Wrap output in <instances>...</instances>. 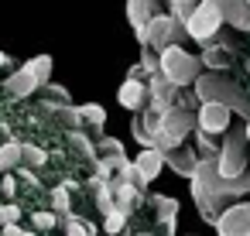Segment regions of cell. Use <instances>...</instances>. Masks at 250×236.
Wrapping results in <instances>:
<instances>
[{
	"label": "cell",
	"mask_w": 250,
	"mask_h": 236,
	"mask_svg": "<svg viewBox=\"0 0 250 236\" xmlns=\"http://www.w3.org/2000/svg\"><path fill=\"white\" fill-rule=\"evenodd\" d=\"M247 144H250V137H247V123H243L240 130H226V134H223L219 157H216L219 175H226V178H240V175H247Z\"/></svg>",
	"instance_id": "obj_4"
},
{
	"label": "cell",
	"mask_w": 250,
	"mask_h": 236,
	"mask_svg": "<svg viewBox=\"0 0 250 236\" xmlns=\"http://www.w3.org/2000/svg\"><path fill=\"white\" fill-rule=\"evenodd\" d=\"M21 175H24V181H28V185H38V178H35V171H28V164L21 168Z\"/></svg>",
	"instance_id": "obj_34"
},
{
	"label": "cell",
	"mask_w": 250,
	"mask_h": 236,
	"mask_svg": "<svg viewBox=\"0 0 250 236\" xmlns=\"http://www.w3.org/2000/svg\"><path fill=\"white\" fill-rule=\"evenodd\" d=\"M48 161V154L42 151V147H35V144H24V164H31V168H42Z\"/></svg>",
	"instance_id": "obj_26"
},
{
	"label": "cell",
	"mask_w": 250,
	"mask_h": 236,
	"mask_svg": "<svg viewBox=\"0 0 250 236\" xmlns=\"http://www.w3.org/2000/svg\"><path fill=\"white\" fill-rule=\"evenodd\" d=\"M165 164H168L175 175L192 178V171H195V164H199V151H195V147H171V151H165Z\"/></svg>",
	"instance_id": "obj_11"
},
{
	"label": "cell",
	"mask_w": 250,
	"mask_h": 236,
	"mask_svg": "<svg viewBox=\"0 0 250 236\" xmlns=\"http://www.w3.org/2000/svg\"><path fill=\"white\" fill-rule=\"evenodd\" d=\"M45 89H48V93H52L55 99H62V103H69V89H65V86H59V82H48Z\"/></svg>",
	"instance_id": "obj_31"
},
{
	"label": "cell",
	"mask_w": 250,
	"mask_h": 236,
	"mask_svg": "<svg viewBox=\"0 0 250 236\" xmlns=\"http://www.w3.org/2000/svg\"><path fill=\"white\" fill-rule=\"evenodd\" d=\"M65 226H69V236H89V233H93V226H89V222H79L72 212L65 216Z\"/></svg>",
	"instance_id": "obj_27"
},
{
	"label": "cell",
	"mask_w": 250,
	"mask_h": 236,
	"mask_svg": "<svg viewBox=\"0 0 250 236\" xmlns=\"http://www.w3.org/2000/svg\"><path fill=\"white\" fill-rule=\"evenodd\" d=\"M7 62H11V59H7V52H0V69H4Z\"/></svg>",
	"instance_id": "obj_35"
},
{
	"label": "cell",
	"mask_w": 250,
	"mask_h": 236,
	"mask_svg": "<svg viewBox=\"0 0 250 236\" xmlns=\"http://www.w3.org/2000/svg\"><path fill=\"white\" fill-rule=\"evenodd\" d=\"M147 120H151V130H154V137H158V147L161 151H171V147H182V140H185V134L192 130V127H199V120L192 117V110L188 106H182V103H175L168 113H151L147 110Z\"/></svg>",
	"instance_id": "obj_2"
},
{
	"label": "cell",
	"mask_w": 250,
	"mask_h": 236,
	"mask_svg": "<svg viewBox=\"0 0 250 236\" xmlns=\"http://www.w3.org/2000/svg\"><path fill=\"white\" fill-rule=\"evenodd\" d=\"M69 140H72V144L83 151V157H89V161H96V157H100V147H96V144H93L86 134H79V130H69Z\"/></svg>",
	"instance_id": "obj_22"
},
{
	"label": "cell",
	"mask_w": 250,
	"mask_h": 236,
	"mask_svg": "<svg viewBox=\"0 0 250 236\" xmlns=\"http://www.w3.org/2000/svg\"><path fill=\"white\" fill-rule=\"evenodd\" d=\"M219 11L229 28L250 35V0H219Z\"/></svg>",
	"instance_id": "obj_13"
},
{
	"label": "cell",
	"mask_w": 250,
	"mask_h": 236,
	"mask_svg": "<svg viewBox=\"0 0 250 236\" xmlns=\"http://www.w3.org/2000/svg\"><path fill=\"white\" fill-rule=\"evenodd\" d=\"M83 120H89V123L100 130V127L106 123V110H103L100 103H83Z\"/></svg>",
	"instance_id": "obj_25"
},
{
	"label": "cell",
	"mask_w": 250,
	"mask_h": 236,
	"mask_svg": "<svg viewBox=\"0 0 250 236\" xmlns=\"http://www.w3.org/2000/svg\"><path fill=\"white\" fill-rule=\"evenodd\" d=\"M0 233H4V236H24V233L18 229V222H7V226H0Z\"/></svg>",
	"instance_id": "obj_33"
},
{
	"label": "cell",
	"mask_w": 250,
	"mask_h": 236,
	"mask_svg": "<svg viewBox=\"0 0 250 236\" xmlns=\"http://www.w3.org/2000/svg\"><path fill=\"white\" fill-rule=\"evenodd\" d=\"M130 137L141 144V147H158V137L151 130V120H147V110H137L134 120H130Z\"/></svg>",
	"instance_id": "obj_15"
},
{
	"label": "cell",
	"mask_w": 250,
	"mask_h": 236,
	"mask_svg": "<svg viewBox=\"0 0 250 236\" xmlns=\"http://www.w3.org/2000/svg\"><path fill=\"white\" fill-rule=\"evenodd\" d=\"M195 96H199V103H226L233 113H240L243 120H250V99H247V93L236 82H229L226 76H219V72H202L195 79Z\"/></svg>",
	"instance_id": "obj_1"
},
{
	"label": "cell",
	"mask_w": 250,
	"mask_h": 236,
	"mask_svg": "<svg viewBox=\"0 0 250 236\" xmlns=\"http://www.w3.org/2000/svg\"><path fill=\"white\" fill-rule=\"evenodd\" d=\"M185 38H188V28L175 14H154L151 24H147V45L158 48V52H165L168 45H178Z\"/></svg>",
	"instance_id": "obj_6"
},
{
	"label": "cell",
	"mask_w": 250,
	"mask_h": 236,
	"mask_svg": "<svg viewBox=\"0 0 250 236\" xmlns=\"http://www.w3.org/2000/svg\"><path fill=\"white\" fill-rule=\"evenodd\" d=\"M31 69H35V76H38V82H42V89L52 82V55H38V59H31Z\"/></svg>",
	"instance_id": "obj_24"
},
{
	"label": "cell",
	"mask_w": 250,
	"mask_h": 236,
	"mask_svg": "<svg viewBox=\"0 0 250 236\" xmlns=\"http://www.w3.org/2000/svg\"><path fill=\"white\" fill-rule=\"evenodd\" d=\"M134 164H137V171H141V181L151 185V181L161 175V168H165V151H161V147H144V151L134 157Z\"/></svg>",
	"instance_id": "obj_12"
},
{
	"label": "cell",
	"mask_w": 250,
	"mask_h": 236,
	"mask_svg": "<svg viewBox=\"0 0 250 236\" xmlns=\"http://www.w3.org/2000/svg\"><path fill=\"white\" fill-rule=\"evenodd\" d=\"M247 181H250V171H247Z\"/></svg>",
	"instance_id": "obj_37"
},
{
	"label": "cell",
	"mask_w": 250,
	"mask_h": 236,
	"mask_svg": "<svg viewBox=\"0 0 250 236\" xmlns=\"http://www.w3.org/2000/svg\"><path fill=\"white\" fill-rule=\"evenodd\" d=\"M206 52H202V65L206 69H212V72H223L226 69V55L219 52V45H202Z\"/></svg>",
	"instance_id": "obj_20"
},
{
	"label": "cell",
	"mask_w": 250,
	"mask_h": 236,
	"mask_svg": "<svg viewBox=\"0 0 250 236\" xmlns=\"http://www.w3.org/2000/svg\"><path fill=\"white\" fill-rule=\"evenodd\" d=\"M113 185V198H117V209H124L127 216H130V209L141 202V195H137V188L141 185H134V181H124V178H113L110 181Z\"/></svg>",
	"instance_id": "obj_16"
},
{
	"label": "cell",
	"mask_w": 250,
	"mask_h": 236,
	"mask_svg": "<svg viewBox=\"0 0 250 236\" xmlns=\"http://www.w3.org/2000/svg\"><path fill=\"white\" fill-rule=\"evenodd\" d=\"M0 192H4V195H7V198H11V195H14V192H18V181H14V178H11V175H4V178H0Z\"/></svg>",
	"instance_id": "obj_32"
},
{
	"label": "cell",
	"mask_w": 250,
	"mask_h": 236,
	"mask_svg": "<svg viewBox=\"0 0 250 236\" xmlns=\"http://www.w3.org/2000/svg\"><path fill=\"white\" fill-rule=\"evenodd\" d=\"M223 24H226V18H223V11H219V0H199V7H195L192 18L185 21L188 38L199 41V45H212Z\"/></svg>",
	"instance_id": "obj_5"
},
{
	"label": "cell",
	"mask_w": 250,
	"mask_h": 236,
	"mask_svg": "<svg viewBox=\"0 0 250 236\" xmlns=\"http://www.w3.org/2000/svg\"><path fill=\"white\" fill-rule=\"evenodd\" d=\"M117 99H120L124 110L137 113V110H147V103H151V89H147L144 79H127V82L117 89Z\"/></svg>",
	"instance_id": "obj_9"
},
{
	"label": "cell",
	"mask_w": 250,
	"mask_h": 236,
	"mask_svg": "<svg viewBox=\"0 0 250 236\" xmlns=\"http://www.w3.org/2000/svg\"><path fill=\"white\" fill-rule=\"evenodd\" d=\"M0 226H4V222H0Z\"/></svg>",
	"instance_id": "obj_38"
},
{
	"label": "cell",
	"mask_w": 250,
	"mask_h": 236,
	"mask_svg": "<svg viewBox=\"0 0 250 236\" xmlns=\"http://www.w3.org/2000/svg\"><path fill=\"white\" fill-rule=\"evenodd\" d=\"M124 222H127V212H124V209H117V205H113V209H110V212L103 216V229H106L110 236L124 233Z\"/></svg>",
	"instance_id": "obj_23"
},
{
	"label": "cell",
	"mask_w": 250,
	"mask_h": 236,
	"mask_svg": "<svg viewBox=\"0 0 250 236\" xmlns=\"http://www.w3.org/2000/svg\"><path fill=\"white\" fill-rule=\"evenodd\" d=\"M154 14H161L158 11V0H127V21H130L134 31L147 28Z\"/></svg>",
	"instance_id": "obj_14"
},
{
	"label": "cell",
	"mask_w": 250,
	"mask_h": 236,
	"mask_svg": "<svg viewBox=\"0 0 250 236\" xmlns=\"http://www.w3.org/2000/svg\"><path fill=\"white\" fill-rule=\"evenodd\" d=\"M195 134V151H199V157H209V161H216L219 157V147H216V140H212V134H206V130H192Z\"/></svg>",
	"instance_id": "obj_19"
},
{
	"label": "cell",
	"mask_w": 250,
	"mask_h": 236,
	"mask_svg": "<svg viewBox=\"0 0 250 236\" xmlns=\"http://www.w3.org/2000/svg\"><path fill=\"white\" fill-rule=\"evenodd\" d=\"M21 161H24V144H18V140L0 144V175L11 171V168H14V164H21Z\"/></svg>",
	"instance_id": "obj_18"
},
{
	"label": "cell",
	"mask_w": 250,
	"mask_h": 236,
	"mask_svg": "<svg viewBox=\"0 0 250 236\" xmlns=\"http://www.w3.org/2000/svg\"><path fill=\"white\" fill-rule=\"evenodd\" d=\"M247 137H250V120H247Z\"/></svg>",
	"instance_id": "obj_36"
},
{
	"label": "cell",
	"mask_w": 250,
	"mask_h": 236,
	"mask_svg": "<svg viewBox=\"0 0 250 236\" xmlns=\"http://www.w3.org/2000/svg\"><path fill=\"white\" fill-rule=\"evenodd\" d=\"M229 117H233V110L226 103H199V113H195L199 130H206L212 137H219V134L229 130Z\"/></svg>",
	"instance_id": "obj_8"
},
{
	"label": "cell",
	"mask_w": 250,
	"mask_h": 236,
	"mask_svg": "<svg viewBox=\"0 0 250 236\" xmlns=\"http://www.w3.org/2000/svg\"><path fill=\"white\" fill-rule=\"evenodd\" d=\"M161 72L182 89V86H195V79L202 76V59H195L192 52H185L182 45H168L161 52Z\"/></svg>",
	"instance_id": "obj_3"
},
{
	"label": "cell",
	"mask_w": 250,
	"mask_h": 236,
	"mask_svg": "<svg viewBox=\"0 0 250 236\" xmlns=\"http://www.w3.org/2000/svg\"><path fill=\"white\" fill-rule=\"evenodd\" d=\"M96 147H100L103 154H124V144H120L117 137H100V140H96Z\"/></svg>",
	"instance_id": "obj_28"
},
{
	"label": "cell",
	"mask_w": 250,
	"mask_h": 236,
	"mask_svg": "<svg viewBox=\"0 0 250 236\" xmlns=\"http://www.w3.org/2000/svg\"><path fill=\"white\" fill-rule=\"evenodd\" d=\"M4 89L11 93V96H31L35 89H42V82H38V76H35V69H31V62H24L14 76H7V82H4Z\"/></svg>",
	"instance_id": "obj_10"
},
{
	"label": "cell",
	"mask_w": 250,
	"mask_h": 236,
	"mask_svg": "<svg viewBox=\"0 0 250 236\" xmlns=\"http://www.w3.org/2000/svg\"><path fill=\"white\" fill-rule=\"evenodd\" d=\"M52 205H55V212H59V216H69V209H72L69 181H65V185H55V188H52Z\"/></svg>",
	"instance_id": "obj_21"
},
{
	"label": "cell",
	"mask_w": 250,
	"mask_h": 236,
	"mask_svg": "<svg viewBox=\"0 0 250 236\" xmlns=\"http://www.w3.org/2000/svg\"><path fill=\"white\" fill-rule=\"evenodd\" d=\"M154 205H158V219H161V226L168 229V236H175V222H178V198H171V195H158V198H154Z\"/></svg>",
	"instance_id": "obj_17"
},
{
	"label": "cell",
	"mask_w": 250,
	"mask_h": 236,
	"mask_svg": "<svg viewBox=\"0 0 250 236\" xmlns=\"http://www.w3.org/2000/svg\"><path fill=\"white\" fill-rule=\"evenodd\" d=\"M31 219H35V226H38V229H52V226L59 222V212H35Z\"/></svg>",
	"instance_id": "obj_29"
},
{
	"label": "cell",
	"mask_w": 250,
	"mask_h": 236,
	"mask_svg": "<svg viewBox=\"0 0 250 236\" xmlns=\"http://www.w3.org/2000/svg\"><path fill=\"white\" fill-rule=\"evenodd\" d=\"M216 233H219V236H250V202L226 205V209L219 212Z\"/></svg>",
	"instance_id": "obj_7"
},
{
	"label": "cell",
	"mask_w": 250,
	"mask_h": 236,
	"mask_svg": "<svg viewBox=\"0 0 250 236\" xmlns=\"http://www.w3.org/2000/svg\"><path fill=\"white\" fill-rule=\"evenodd\" d=\"M18 219H21V209H18L14 202L0 205V222H4V226H7V222H18Z\"/></svg>",
	"instance_id": "obj_30"
}]
</instances>
